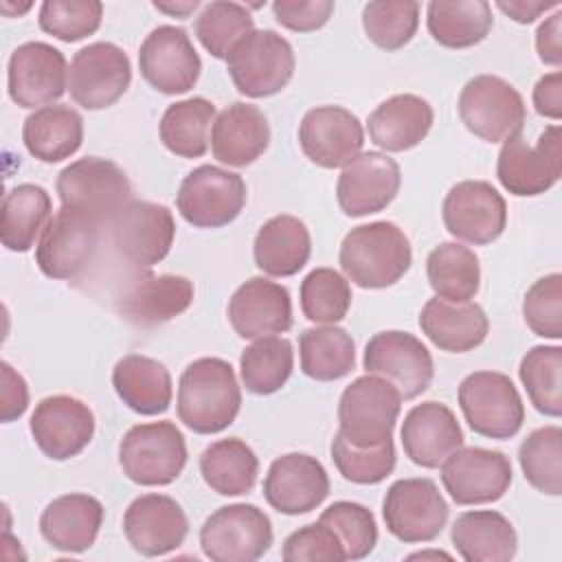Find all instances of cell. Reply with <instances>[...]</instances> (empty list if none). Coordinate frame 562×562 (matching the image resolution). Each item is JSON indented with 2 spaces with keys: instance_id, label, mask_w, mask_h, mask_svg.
<instances>
[{
  "instance_id": "obj_36",
  "label": "cell",
  "mask_w": 562,
  "mask_h": 562,
  "mask_svg": "<svg viewBox=\"0 0 562 562\" xmlns=\"http://www.w3.org/2000/svg\"><path fill=\"white\" fill-rule=\"evenodd\" d=\"M22 140L26 151L42 162L66 160L81 147L83 119L66 103L37 108L24 119Z\"/></svg>"
},
{
  "instance_id": "obj_31",
  "label": "cell",
  "mask_w": 562,
  "mask_h": 562,
  "mask_svg": "<svg viewBox=\"0 0 562 562\" xmlns=\"http://www.w3.org/2000/svg\"><path fill=\"white\" fill-rule=\"evenodd\" d=\"M419 327L441 351L465 353L485 342L490 321L479 303H454L432 296L419 312Z\"/></svg>"
},
{
  "instance_id": "obj_50",
  "label": "cell",
  "mask_w": 562,
  "mask_h": 562,
  "mask_svg": "<svg viewBox=\"0 0 562 562\" xmlns=\"http://www.w3.org/2000/svg\"><path fill=\"white\" fill-rule=\"evenodd\" d=\"M103 4L99 0H44L40 4V29L61 42H79L101 26Z\"/></svg>"
},
{
  "instance_id": "obj_33",
  "label": "cell",
  "mask_w": 562,
  "mask_h": 562,
  "mask_svg": "<svg viewBox=\"0 0 562 562\" xmlns=\"http://www.w3.org/2000/svg\"><path fill=\"white\" fill-rule=\"evenodd\" d=\"M450 540L465 562H507L518 549L514 525L494 509L459 514L452 522Z\"/></svg>"
},
{
  "instance_id": "obj_42",
  "label": "cell",
  "mask_w": 562,
  "mask_h": 562,
  "mask_svg": "<svg viewBox=\"0 0 562 562\" xmlns=\"http://www.w3.org/2000/svg\"><path fill=\"white\" fill-rule=\"evenodd\" d=\"M211 123H215V105L204 97H189L162 112L158 134L171 154L200 158L209 149Z\"/></svg>"
},
{
  "instance_id": "obj_28",
  "label": "cell",
  "mask_w": 562,
  "mask_h": 562,
  "mask_svg": "<svg viewBox=\"0 0 562 562\" xmlns=\"http://www.w3.org/2000/svg\"><path fill=\"white\" fill-rule=\"evenodd\" d=\"M404 454L422 468H439L454 450L463 446V430L457 415L441 402L428 400L415 404L402 422Z\"/></svg>"
},
{
  "instance_id": "obj_8",
  "label": "cell",
  "mask_w": 562,
  "mask_h": 562,
  "mask_svg": "<svg viewBox=\"0 0 562 562\" xmlns=\"http://www.w3.org/2000/svg\"><path fill=\"white\" fill-rule=\"evenodd\" d=\"M457 110L461 123L487 143H503L520 134L527 121L522 94L496 75L472 77L461 88Z\"/></svg>"
},
{
  "instance_id": "obj_19",
  "label": "cell",
  "mask_w": 562,
  "mask_h": 562,
  "mask_svg": "<svg viewBox=\"0 0 562 562\" xmlns=\"http://www.w3.org/2000/svg\"><path fill=\"white\" fill-rule=\"evenodd\" d=\"M514 472L501 450L468 446L441 463V483L457 505H485L503 498Z\"/></svg>"
},
{
  "instance_id": "obj_2",
  "label": "cell",
  "mask_w": 562,
  "mask_h": 562,
  "mask_svg": "<svg viewBox=\"0 0 562 562\" xmlns=\"http://www.w3.org/2000/svg\"><path fill=\"white\" fill-rule=\"evenodd\" d=\"M342 272L351 283L364 290H382L397 283L413 263L411 241L404 231L378 220L351 228L338 252Z\"/></svg>"
},
{
  "instance_id": "obj_18",
  "label": "cell",
  "mask_w": 562,
  "mask_h": 562,
  "mask_svg": "<svg viewBox=\"0 0 562 562\" xmlns=\"http://www.w3.org/2000/svg\"><path fill=\"white\" fill-rule=\"evenodd\" d=\"M441 217L452 237L485 246L503 235L507 226V204L490 182L461 180L446 193Z\"/></svg>"
},
{
  "instance_id": "obj_25",
  "label": "cell",
  "mask_w": 562,
  "mask_h": 562,
  "mask_svg": "<svg viewBox=\"0 0 562 562\" xmlns=\"http://www.w3.org/2000/svg\"><path fill=\"white\" fill-rule=\"evenodd\" d=\"M123 533L134 551L145 558L176 551L187 533L189 520L182 505L167 494L136 496L123 514Z\"/></svg>"
},
{
  "instance_id": "obj_45",
  "label": "cell",
  "mask_w": 562,
  "mask_h": 562,
  "mask_svg": "<svg viewBox=\"0 0 562 562\" xmlns=\"http://www.w3.org/2000/svg\"><path fill=\"white\" fill-rule=\"evenodd\" d=\"M518 463L525 481L549 496L562 494V428L542 426L531 430L520 448Z\"/></svg>"
},
{
  "instance_id": "obj_43",
  "label": "cell",
  "mask_w": 562,
  "mask_h": 562,
  "mask_svg": "<svg viewBox=\"0 0 562 562\" xmlns=\"http://www.w3.org/2000/svg\"><path fill=\"white\" fill-rule=\"evenodd\" d=\"M294 369V349L288 338L261 336L239 356V375L246 391L272 395L285 386Z\"/></svg>"
},
{
  "instance_id": "obj_37",
  "label": "cell",
  "mask_w": 562,
  "mask_h": 562,
  "mask_svg": "<svg viewBox=\"0 0 562 562\" xmlns=\"http://www.w3.org/2000/svg\"><path fill=\"white\" fill-rule=\"evenodd\" d=\"M53 202L44 187L24 182L4 193L0 211V239L11 252L33 248L37 235L46 228Z\"/></svg>"
},
{
  "instance_id": "obj_47",
  "label": "cell",
  "mask_w": 562,
  "mask_h": 562,
  "mask_svg": "<svg viewBox=\"0 0 562 562\" xmlns=\"http://www.w3.org/2000/svg\"><path fill=\"white\" fill-rule=\"evenodd\" d=\"M351 285L334 268H314L301 281L303 316L318 325H336L351 307Z\"/></svg>"
},
{
  "instance_id": "obj_38",
  "label": "cell",
  "mask_w": 562,
  "mask_h": 562,
  "mask_svg": "<svg viewBox=\"0 0 562 562\" xmlns=\"http://www.w3.org/2000/svg\"><path fill=\"white\" fill-rule=\"evenodd\" d=\"M494 18L485 0H432L426 7V26L446 48H470L487 37Z\"/></svg>"
},
{
  "instance_id": "obj_32",
  "label": "cell",
  "mask_w": 562,
  "mask_h": 562,
  "mask_svg": "<svg viewBox=\"0 0 562 562\" xmlns=\"http://www.w3.org/2000/svg\"><path fill=\"white\" fill-rule=\"evenodd\" d=\"M432 105L417 94H393L382 101L367 121L369 138L384 151L417 147L432 127Z\"/></svg>"
},
{
  "instance_id": "obj_35",
  "label": "cell",
  "mask_w": 562,
  "mask_h": 562,
  "mask_svg": "<svg viewBox=\"0 0 562 562\" xmlns=\"http://www.w3.org/2000/svg\"><path fill=\"white\" fill-rule=\"evenodd\" d=\"M312 255V237L303 220L281 213L261 224L255 235V266L268 277L296 274Z\"/></svg>"
},
{
  "instance_id": "obj_16",
  "label": "cell",
  "mask_w": 562,
  "mask_h": 562,
  "mask_svg": "<svg viewBox=\"0 0 562 562\" xmlns=\"http://www.w3.org/2000/svg\"><path fill=\"white\" fill-rule=\"evenodd\" d=\"M362 367L367 373L389 380L402 400L422 395L435 375L428 347L417 336L400 329L373 334L364 347Z\"/></svg>"
},
{
  "instance_id": "obj_22",
  "label": "cell",
  "mask_w": 562,
  "mask_h": 562,
  "mask_svg": "<svg viewBox=\"0 0 562 562\" xmlns=\"http://www.w3.org/2000/svg\"><path fill=\"white\" fill-rule=\"evenodd\" d=\"M299 145L314 165L338 169L360 154L364 130L351 110L342 105H316L299 123Z\"/></svg>"
},
{
  "instance_id": "obj_51",
  "label": "cell",
  "mask_w": 562,
  "mask_h": 562,
  "mask_svg": "<svg viewBox=\"0 0 562 562\" xmlns=\"http://www.w3.org/2000/svg\"><path fill=\"white\" fill-rule=\"evenodd\" d=\"M340 538L347 560L367 558L378 544V525L369 507L353 501H336L323 509L321 518Z\"/></svg>"
},
{
  "instance_id": "obj_17",
  "label": "cell",
  "mask_w": 562,
  "mask_h": 562,
  "mask_svg": "<svg viewBox=\"0 0 562 562\" xmlns=\"http://www.w3.org/2000/svg\"><path fill=\"white\" fill-rule=\"evenodd\" d=\"M138 68L143 79L162 94L189 92L202 70V59L182 26H156L138 48Z\"/></svg>"
},
{
  "instance_id": "obj_57",
  "label": "cell",
  "mask_w": 562,
  "mask_h": 562,
  "mask_svg": "<svg viewBox=\"0 0 562 562\" xmlns=\"http://www.w3.org/2000/svg\"><path fill=\"white\" fill-rule=\"evenodd\" d=\"M533 108L544 119H551V121L562 119V72L560 70L542 75L536 81Z\"/></svg>"
},
{
  "instance_id": "obj_52",
  "label": "cell",
  "mask_w": 562,
  "mask_h": 562,
  "mask_svg": "<svg viewBox=\"0 0 562 562\" xmlns=\"http://www.w3.org/2000/svg\"><path fill=\"white\" fill-rule=\"evenodd\" d=\"M527 327L542 338H562V274L551 272L533 281L522 299Z\"/></svg>"
},
{
  "instance_id": "obj_54",
  "label": "cell",
  "mask_w": 562,
  "mask_h": 562,
  "mask_svg": "<svg viewBox=\"0 0 562 562\" xmlns=\"http://www.w3.org/2000/svg\"><path fill=\"white\" fill-rule=\"evenodd\" d=\"M274 20L294 33L318 31L334 13L331 0H274Z\"/></svg>"
},
{
  "instance_id": "obj_14",
  "label": "cell",
  "mask_w": 562,
  "mask_h": 562,
  "mask_svg": "<svg viewBox=\"0 0 562 562\" xmlns=\"http://www.w3.org/2000/svg\"><path fill=\"white\" fill-rule=\"evenodd\" d=\"M108 226L114 250L138 270L160 263L176 237L171 211L147 200H130Z\"/></svg>"
},
{
  "instance_id": "obj_4",
  "label": "cell",
  "mask_w": 562,
  "mask_h": 562,
  "mask_svg": "<svg viewBox=\"0 0 562 562\" xmlns=\"http://www.w3.org/2000/svg\"><path fill=\"white\" fill-rule=\"evenodd\" d=\"M400 411V391L389 380L364 373L345 386L338 400V432L360 448L380 446L393 439Z\"/></svg>"
},
{
  "instance_id": "obj_13",
  "label": "cell",
  "mask_w": 562,
  "mask_h": 562,
  "mask_svg": "<svg viewBox=\"0 0 562 562\" xmlns=\"http://www.w3.org/2000/svg\"><path fill=\"white\" fill-rule=\"evenodd\" d=\"M448 503L430 479L413 476L395 481L382 501V518L400 542H430L448 522Z\"/></svg>"
},
{
  "instance_id": "obj_29",
  "label": "cell",
  "mask_w": 562,
  "mask_h": 562,
  "mask_svg": "<svg viewBox=\"0 0 562 562\" xmlns=\"http://www.w3.org/2000/svg\"><path fill=\"white\" fill-rule=\"evenodd\" d=\"M103 516L105 509L99 498L79 492L64 494L44 507L40 533L57 551L83 553L94 544Z\"/></svg>"
},
{
  "instance_id": "obj_23",
  "label": "cell",
  "mask_w": 562,
  "mask_h": 562,
  "mask_svg": "<svg viewBox=\"0 0 562 562\" xmlns=\"http://www.w3.org/2000/svg\"><path fill=\"white\" fill-rule=\"evenodd\" d=\"M402 184L400 165L380 151H362L347 162L336 182V198L345 215L364 217L384 211Z\"/></svg>"
},
{
  "instance_id": "obj_56",
  "label": "cell",
  "mask_w": 562,
  "mask_h": 562,
  "mask_svg": "<svg viewBox=\"0 0 562 562\" xmlns=\"http://www.w3.org/2000/svg\"><path fill=\"white\" fill-rule=\"evenodd\" d=\"M536 50L542 64L562 66V11L555 9L536 31Z\"/></svg>"
},
{
  "instance_id": "obj_3",
  "label": "cell",
  "mask_w": 562,
  "mask_h": 562,
  "mask_svg": "<svg viewBox=\"0 0 562 562\" xmlns=\"http://www.w3.org/2000/svg\"><path fill=\"white\" fill-rule=\"evenodd\" d=\"M187 457L184 435L169 419L136 424L119 443L123 474L145 487L173 483L182 474Z\"/></svg>"
},
{
  "instance_id": "obj_49",
  "label": "cell",
  "mask_w": 562,
  "mask_h": 562,
  "mask_svg": "<svg viewBox=\"0 0 562 562\" xmlns=\"http://www.w3.org/2000/svg\"><path fill=\"white\" fill-rule=\"evenodd\" d=\"M329 450H331V461L336 470L342 474V479L356 485L382 483L395 470L397 457H395L393 439L380 446L360 448L349 443L340 432H336Z\"/></svg>"
},
{
  "instance_id": "obj_48",
  "label": "cell",
  "mask_w": 562,
  "mask_h": 562,
  "mask_svg": "<svg viewBox=\"0 0 562 562\" xmlns=\"http://www.w3.org/2000/svg\"><path fill=\"white\" fill-rule=\"evenodd\" d=\"M419 2L415 0H373L362 9V29L382 50H400L419 26Z\"/></svg>"
},
{
  "instance_id": "obj_39",
  "label": "cell",
  "mask_w": 562,
  "mask_h": 562,
  "mask_svg": "<svg viewBox=\"0 0 562 562\" xmlns=\"http://www.w3.org/2000/svg\"><path fill=\"white\" fill-rule=\"evenodd\" d=\"M200 474L220 496H241L257 483L259 459L239 437L217 439L202 450Z\"/></svg>"
},
{
  "instance_id": "obj_20",
  "label": "cell",
  "mask_w": 562,
  "mask_h": 562,
  "mask_svg": "<svg viewBox=\"0 0 562 562\" xmlns=\"http://www.w3.org/2000/svg\"><path fill=\"white\" fill-rule=\"evenodd\" d=\"M7 88L20 108H44L68 88V64L59 48L46 42L20 44L7 66Z\"/></svg>"
},
{
  "instance_id": "obj_11",
  "label": "cell",
  "mask_w": 562,
  "mask_h": 562,
  "mask_svg": "<svg viewBox=\"0 0 562 562\" xmlns=\"http://www.w3.org/2000/svg\"><path fill=\"white\" fill-rule=\"evenodd\" d=\"M562 176V134L558 125L544 127L536 145L522 134L503 140L496 160V178L505 191L533 198L558 184Z\"/></svg>"
},
{
  "instance_id": "obj_15",
  "label": "cell",
  "mask_w": 562,
  "mask_h": 562,
  "mask_svg": "<svg viewBox=\"0 0 562 562\" xmlns=\"http://www.w3.org/2000/svg\"><path fill=\"white\" fill-rule=\"evenodd\" d=\"M132 81L127 53L112 42H92L72 55L68 68V92L83 110L114 105Z\"/></svg>"
},
{
  "instance_id": "obj_9",
  "label": "cell",
  "mask_w": 562,
  "mask_h": 562,
  "mask_svg": "<svg viewBox=\"0 0 562 562\" xmlns=\"http://www.w3.org/2000/svg\"><path fill=\"white\" fill-rule=\"evenodd\" d=\"M101 222L86 215L83 211L61 206L46 224L35 246V263L48 279L70 281L86 272L92 263Z\"/></svg>"
},
{
  "instance_id": "obj_40",
  "label": "cell",
  "mask_w": 562,
  "mask_h": 562,
  "mask_svg": "<svg viewBox=\"0 0 562 562\" xmlns=\"http://www.w3.org/2000/svg\"><path fill=\"white\" fill-rule=\"evenodd\" d=\"M301 371L318 382H334L356 367V342L336 325L310 327L299 336Z\"/></svg>"
},
{
  "instance_id": "obj_34",
  "label": "cell",
  "mask_w": 562,
  "mask_h": 562,
  "mask_svg": "<svg viewBox=\"0 0 562 562\" xmlns=\"http://www.w3.org/2000/svg\"><path fill=\"white\" fill-rule=\"evenodd\" d=\"M112 386L127 408L147 417L165 413L173 397L169 369L143 353H127L114 364Z\"/></svg>"
},
{
  "instance_id": "obj_59",
  "label": "cell",
  "mask_w": 562,
  "mask_h": 562,
  "mask_svg": "<svg viewBox=\"0 0 562 562\" xmlns=\"http://www.w3.org/2000/svg\"><path fill=\"white\" fill-rule=\"evenodd\" d=\"M154 7L171 18H189L200 2L198 0H184V2H173V0H154Z\"/></svg>"
},
{
  "instance_id": "obj_12",
  "label": "cell",
  "mask_w": 562,
  "mask_h": 562,
  "mask_svg": "<svg viewBox=\"0 0 562 562\" xmlns=\"http://www.w3.org/2000/svg\"><path fill=\"white\" fill-rule=\"evenodd\" d=\"M246 182L239 173L200 165L189 171L178 189L176 206L195 228H222L237 220L246 204Z\"/></svg>"
},
{
  "instance_id": "obj_26",
  "label": "cell",
  "mask_w": 562,
  "mask_h": 562,
  "mask_svg": "<svg viewBox=\"0 0 562 562\" xmlns=\"http://www.w3.org/2000/svg\"><path fill=\"white\" fill-rule=\"evenodd\" d=\"M226 314L239 338L285 334L292 327V299L285 285L266 277H250L233 292Z\"/></svg>"
},
{
  "instance_id": "obj_46",
  "label": "cell",
  "mask_w": 562,
  "mask_h": 562,
  "mask_svg": "<svg viewBox=\"0 0 562 562\" xmlns=\"http://www.w3.org/2000/svg\"><path fill=\"white\" fill-rule=\"evenodd\" d=\"M252 31L255 20L239 2H209L195 18V35L215 59H226L228 53Z\"/></svg>"
},
{
  "instance_id": "obj_6",
  "label": "cell",
  "mask_w": 562,
  "mask_h": 562,
  "mask_svg": "<svg viewBox=\"0 0 562 562\" xmlns=\"http://www.w3.org/2000/svg\"><path fill=\"white\" fill-rule=\"evenodd\" d=\"M292 44L272 29H255L226 57L235 88L248 99L281 92L294 75Z\"/></svg>"
},
{
  "instance_id": "obj_30",
  "label": "cell",
  "mask_w": 562,
  "mask_h": 562,
  "mask_svg": "<svg viewBox=\"0 0 562 562\" xmlns=\"http://www.w3.org/2000/svg\"><path fill=\"white\" fill-rule=\"evenodd\" d=\"M270 145V125L266 114L250 103L235 101L226 105L211 130L213 158L228 167L252 165Z\"/></svg>"
},
{
  "instance_id": "obj_58",
  "label": "cell",
  "mask_w": 562,
  "mask_h": 562,
  "mask_svg": "<svg viewBox=\"0 0 562 562\" xmlns=\"http://www.w3.org/2000/svg\"><path fill=\"white\" fill-rule=\"evenodd\" d=\"M496 9H501L505 15H509L514 22L518 24H531L536 22L542 13L551 11V9H560V2L558 0H538V2H531V0H498L496 2Z\"/></svg>"
},
{
  "instance_id": "obj_44",
  "label": "cell",
  "mask_w": 562,
  "mask_h": 562,
  "mask_svg": "<svg viewBox=\"0 0 562 562\" xmlns=\"http://www.w3.org/2000/svg\"><path fill=\"white\" fill-rule=\"evenodd\" d=\"M518 375L538 413L547 417L562 415V347H531L520 360Z\"/></svg>"
},
{
  "instance_id": "obj_24",
  "label": "cell",
  "mask_w": 562,
  "mask_h": 562,
  "mask_svg": "<svg viewBox=\"0 0 562 562\" xmlns=\"http://www.w3.org/2000/svg\"><path fill=\"white\" fill-rule=\"evenodd\" d=\"M329 496V476L323 463L305 452L277 457L263 479V498L285 516L316 509Z\"/></svg>"
},
{
  "instance_id": "obj_27",
  "label": "cell",
  "mask_w": 562,
  "mask_h": 562,
  "mask_svg": "<svg viewBox=\"0 0 562 562\" xmlns=\"http://www.w3.org/2000/svg\"><path fill=\"white\" fill-rule=\"evenodd\" d=\"M193 296L195 288L187 277L147 272L127 283L116 299V310L130 325L147 329L187 312Z\"/></svg>"
},
{
  "instance_id": "obj_60",
  "label": "cell",
  "mask_w": 562,
  "mask_h": 562,
  "mask_svg": "<svg viewBox=\"0 0 562 562\" xmlns=\"http://www.w3.org/2000/svg\"><path fill=\"white\" fill-rule=\"evenodd\" d=\"M426 558H446V560H450V555L443 553V551H419V553L408 555V560H426Z\"/></svg>"
},
{
  "instance_id": "obj_7",
  "label": "cell",
  "mask_w": 562,
  "mask_h": 562,
  "mask_svg": "<svg viewBox=\"0 0 562 562\" xmlns=\"http://www.w3.org/2000/svg\"><path fill=\"white\" fill-rule=\"evenodd\" d=\"M459 408L468 426L487 439H512L525 422V404L501 371H474L459 384Z\"/></svg>"
},
{
  "instance_id": "obj_5",
  "label": "cell",
  "mask_w": 562,
  "mask_h": 562,
  "mask_svg": "<svg viewBox=\"0 0 562 562\" xmlns=\"http://www.w3.org/2000/svg\"><path fill=\"white\" fill-rule=\"evenodd\" d=\"M55 187L61 206L83 211L101 224H110L132 195L127 173L116 162L99 156H86L66 165Z\"/></svg>"
},
{
  "instance_id": "obj_21",
  "label": "cell",
  "mask_w": 562,
  "mask_h": 562,
  "mask_svg": "<svg viewBox=\"0 0 562 562\" xmlns=\"http://www.w3.org/2000/svg\"><path fill=\"white\" fill-rule=\"evenodd\" d=\"M29 428L48 459L68 461L92 441L94 415L79 397L48 395L35 404Z\"/></svg>"
},
{
  "instance_id": "obj_55",
  "label": "cell",
  "mask_w": 562,
  "mask_h": 562,
  "mask_svg": "<svg viewBox=\"0 0 562 562\" xmlns=\"http://www.w3.org/2000/svg\"><path fill=\"white\" fill-rule=\"evenodd\" d=\"M0 419L4 424L20 419L29 408V386L26 380L4 360L0 362Z\"/></svg>"
},
{
  "instance_id": "obj_41",
  "label": "cell",
  "mask_w": 562,
  "mask_h": 562,
  "mask_svg": "<svg viewBox=\"0 0 562 562\" xmlns=\"http://www.w3.org/2000/svg\"><path fill=\"white\" fill-rule=\"evenodd\" d=\"M426 277L435 296L465 303L481 288V266L472 248L459 241L435 246L426 259Z\"/></svg>"
},
{
  "instance_id": "obj_53",
  "label": "cell",
  "mask_w": 562,
  "mask_h": 562,
  "mask_svg": "<svg viewBox=\"0 0 562 562\" xmlns=\"http://www.w3.org/2000/svg\"><path fill=\"white\" fill-rule=\"evenodd\" d=\"M281 558L285 562H342L345 547L338 533L323 520L310 522L292 531L283 547Z\"/></svg>"
},
{
  "instance_id": "obj_10",
  "label": "cell",
  "mask_w": 562,
  "mask_h": 562,
  "mask_svg": "<svg viewBox=\"0 0 562 562\" xmlns=\"http://www.w3.org/2000/svg\"><path fill=\"white\" fill-rule=\"evenodd\" d=\"M272 544V522L252 503L215 509L200 529L202 553L213 562H255Z\"/></svg>"
},
{
  "instance_id": "obj_1",
  "label": "cell",
  "mask_w": 562,
  "mask_h": 562,
  "mask_svg": "<svg viewBox=\"0 0 562 562\" xmlns=\"http://www.w3.org/2000/svg\"><path fill=\"white\" fill-rule=\"evenodd\" d=\"M241 408V389L231 362L198 358L187 364L178 382L176 411L180 422L198 435L226 430Z\"/></svg>"
}]
</instances>
